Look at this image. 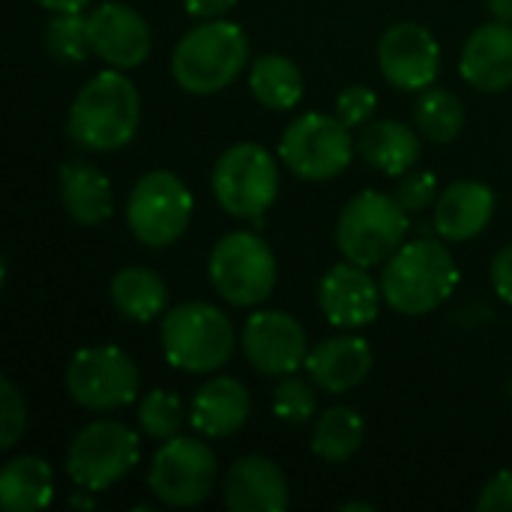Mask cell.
<instances>
[{
    "label": "cell",
    "mask_w": 512,
    "mask_h": 512,
    "mask_svg": "<svg viewBox=\"0 0 512 512\" xmlns=\"http://www.w3.org/2000/svg\"><path fill=\"white\" fill-rule=\"evenodd\" d=\"M54 498L51 465L39 456H18L0 474V504L6 512H36Z\"/></svg>",
    "instance_id": "24"
},
{
    "label": "cell",
    "mask_w": 512,
    "mask_h": 512,
    "mask_svg": "<svg viewBox=\"0 0 512 512\" xmlns=\"http://www.w3.org/2000/svg\"><path fill=\"white\" fill-rule=\"evenodd\" d=\"M186 414L183 402L168 390H150L138 405V426L153 441H168L180 432Z\"/></svg>",
    "instance_id": "30"
},
{
    "label": "cell",
    "mask_w": 512,
    "mask_h": 512,
    "mask_svg": "<svg viewBox=\"0 0 512 512\" xmlns=\"http://www.w3.org/2000/svg\"><path fill=\"white\" fill-rule=\"evenodd\" d=\"M141 123V93L138 87L123 75V69H105L96 72L75 96L69 117H66V135L96 153H111L126 147Z\"/></svg>",
    "instance_id": "1"
},
{
    "label": "cell",
    "mask_w": 512,
    "mask_h": 512,
    "mask_svg": "<svg viewBox=\"0 0 512 512\" xmlns=\"http://www.w3.org/2000/svg\"><path fill=\"white\" fill-rule=\"evenodd\" d=\"M90 27V48L96 57H102L114 69H135L147 60L153 36L144 21L132 6L108 0L99 3L87 15Z\"/></svg>",
    "instance_id": "16"
},
{
    "label": "cell",
    "mask_w": 512,
    "mask_h": 512,
    "mask_svg": "<svg viewBox=\"0 0 512 512\" xmlns=\"http://www.w3.org/2000/svg\"><path fill=\"white\" fill-rule=\"evenodd\" d=\"M489 9L498 21H507L512 24V0H489Z\"/></svg>",
    "instance_id": "39"
},
{
    "label": "cell",
    "mask_w": 512,
    "mask_h": 512,
    "mask_svg": "<svg viewBox=\"0 0 512 512\" xmlns=\"http://www.w3.org/2000/svg\"><path fill=\"white\" fill-rule=\"evenodd\" d=\"M60 201L72 222L84 228H96L114 216V192L108 177L81 159L60 165Z\"/></svg>",
    "instance_id": "22"
},
{
    "label": "cell",
    "mask_w": 512,
    "mask_h": 512,
    "mask_svg": "<svg viewBox=\"0 0 512 512\" xmlns=\"http://www.w3.org/2000/svg\"><path fill=\"white\" fill-rule=\"evenodd\" d=\"M492 285H495V294L512 306V243L504 246L492 261Z\"/></svg>",
    "instance_id": "36"
},
{
    "label": "cell",
    "mask_w": 512,
    "mask_h": 512,
    "mask_svg": "<svg viewBox=\"0 0 512 512\" xmlns=\"http://www.w3.org/2000/svg\"><path fill=\"white\" fill-rule=\"evenodd\" d=\"M378 69L399 90H426L438 78V39L414 21L393 24L378 42Z\"/></svg>",
    "instance_id": "14"
},
{
    "label": "cell",
    "mask_w": 512,
    "mask_h": 512,
    "mask_svg": "<svg viewBox=\"0 0 512 512\" xmlns=\"http://www.w3.org/2000/svg\"><path fill=\"white\" fill-rule=\"evenodd\" d=\"M249 63L246 30L225 18H210L192 27L171 54L174 81L195 96L225 90Z\"/></svg>",
    "instance_id": "2"
},
{
    "label": "cell",
    "mask_w": 512,
    "mask_h": 512,
    "mask_svg": "<svg viewBox=\"0 0 512 512\" xmlns=\"http://www.w3.org/2000/svg\"><path fill=\"white\" fill-rule=\"evenodd\" d=\"M27 426V408L18 387L3 378L0 381V450H12Z\"/></svg>",
    "instance_id": "32"
},
{
    "label": "cell",
    "mask_w": 512,
    "mask_h": 512,
    "mask_svg": "<svg viewBox=\"0 0 512 512\" xmlns=\"http://www.w3.org/2000/svg\"><path fill=\"white\" fill-rule=\"evenodd\" d=\"M507 390H510V396H512V378H510V384H507Z\"/></svg>",
    "instance_id": "42"
},
{
    "label": "cell",
    "mask_w": 512,
    "mask_h": 512,
    "mask_svg": "<svg viewBox=\"0 0 512 512\" xmlns=\"http://www.w3.org/2000/svg\"><path fill=\"white\" fill-rule=\"evenodd\" d=\"M306 372L315 387L327 393H348L372 372L369 342L360 336H336L315 345L306 357Z\"/></svg>",
    "instance_id": "19"
},
{
    "label": "cell",
    "mask_w": 512,
    "mask_h": 512,
    "mask_svg": "<svg viewBox=\"0 0 512 512\" xmlns=\"http://www.w3.org/2000/svg\"><path fill=\"white\" fill-rule=\"evenodd\" d=\"M141 375L117 345L81 348L66 366V393L87 411H117L138 399Z\"/></svg>",
    "instance_id": "11"
},
{
    "label": "cell",
    "mask_w": 512,
    "mask_h": 512,
    "mask_svg": "<svg viewBox=\"0 0 512 512\" xmlns=\"http://www.w3.org/2000/svg\"><path fill=\"white\" fill-rule=\"evenodd\" d=\"M414 120L429 141L450 144L465 126V108L459 96L447 87H426L414 105Z\"/></svg>",
    "instance_id": "28"
},
{
    "label": "cell",
    "mask_w": 512,
    "mask_h": 512,
    "mask_svg": "<svg viewBox=\"0 0 512 512\" xmlns=\"http://www.w3.org/2000/svg\"><path fill=\"white\" fill-rule=\"evenodd\" d=\"M459 72L471 87L486 93L512 87V24L498 18L480 24L462 48Z\"/></svg>",
    "instance_id": "18"
},
{
    "label": "cell",
    "mask_w": 512,
    "mask_h": 512,
    "mask_svg": "<svg viewBox=\"0 0 512 512\" xmlns=\"http://www.w3.org/2000/svg\"><path fill=\"white\" fill-rule=\"evenodd\" d=\"M108 297L120 315L129 321L147 324L159 318L168 306V285L150 267H126L111 279Z\"/></svg>",
    "instance_id": "25"
},
{
    "label": "cell",
    "mask_w": 512,
    "mask_h": 512,
    "mask_svg": "<svg viewBox=\"0 0 512 512\" xmlns=\"http://www.w3.org/2000/svg\"><path fill=\"white\" fill-rule=\"evenodd\" d=\"M243 354L261 375H294L309 357L306 330L288 312L261 309L243 327Z\"/></svg>",
    "instance_id": "13"
},
{
    "label": "cell",
    "mask_w": 512,
    "mask_h": 512,
    "mask_svg": "<svg viewBox=\"0 0 512 512\" xmlns=\"http://www.w3.org/2000/svg\"><path fill=\"white\" fill-rule=\"evenodd\" d=\"M360 156L387 177L408 174L420 159V138L399 120H375L366 123L357 141Z\"/></svg>",
    "instance_id": "23"
},
{
    "label": "cell",
    "mask_w": 512,
    "mask_h": 512,
    "mask_svg": "<svg viewBox=\"0 0 512 512\" xmlns=\"http://www.w3.org/2000/svg\"><path fill=\"white\" fill-rule=\"evenodd\" d=\"M69 507H93V501H90V498L75 495V498H69Z\"/></svg>",
    "instance_id": "41"
},
{
    "label": "cell",
    "mask_w": 512,
    "mask_h": 512,
    "mask_svg": "<svg viewBox=\"0 0 512 512\" xmlns=\"http://www.w3.org/2000/svg\"><path fill=\"white\" fill-rule=\"evenodd\" d=\"M165 360L192 375H207L222 369L237 345V333L231 318L201 300L180 303L162 315L159 327Z\"/></svg>",
    "instance_id": "4"
},
{
    "label": "cell",
    "mask_w": 512,
    "mask_h": 512,
    "mask_svg": "<svg viewBox=\"0 0 512 512\" xmlns=\"http://www.w3.org/2000/svg\"><path fill=\"white\" fill-rule=\"evenodd\" d=\"M45 48L60 63H81L87 60L90 48V27L87 15L81 12H54V18L45 27Z\"/></svg>",
    "instance_id": "29"
},
{
    "label": "cell",
    "mask_w": 512,
    "mask_h": 512,
    "mask_svg": "<svg viewBox=\"0 0 512 512\" xmlns=\"http://www.w3.org/2000/svg\"><path fill=\"white\" fill-rule=\"evenodd\" d=\"M249 414H252L249 390L231 375H216L195 393L189 420L195 432L204 438H228L246 426Z\"/></svg>",
    "instance_id": "21"
},
{
    "label": "cell",
    "mask_w": 512,
    "mask_h": 512,
    "mask_svg": "<svg viewBox=\"0 0 512 512\" xmlns=\"http://www.w3.org/2000/svg\"><path fill=\"white\" fill-rule=\"evenodd\" d=\"M435 189H438V180L432 171H417V174L408 171V174H402V180L396 186V198L408 213H420L435 201Z\"/></svg>",
    "instance_id": "34"
},
{
    "label": "cell",
    "mask_w": 512,
    "mask_h": 512,
    "mask_svg": "<svg viewBox=\"0 0 512 512\" xmlns=\"http://www.w3.org/2000/svg\"><path fill=\"white\" fill-rule=\"evenodd\" d=\"M378 108V96L372 87L366 84H351L345 87L339 96H336V117L348 126V129H357V126H366L369 117L375 114Z\"/></svg>",
    "instance_id": "33"
},
{
    "label": "cell",
    "mask_w": 512,
    "mask_h": 512,
    "mask_svg": "<svg viewBox=\"0 0 512 512\" xmlns=\"http://www.w3.org/2000/svg\"><path fill=\"white\" fill-rule=\"evenodd\" d=\"M384 291L360 264H336L318 285V306L333 327L360 330L369 327L381 312Z\"/></svg>",
    "instance_id": "15"
},
{
    "label": "cell",
    "mask_w": 512,
    "mask_h": 512,
    "mask_svg": "<svg viewBox=\"0 0 512 512\" xmlns=\"http://www.w3.org/2000/svg\"><path fill=\"white\" fill-rule=\"evenodd\" d=\"M459 267L438 240L402 243L384 267V303L399 315H429L453 297Z\"/></svg>",
    "instance_id": "3"
},
{
    "label": "cell",
    "mask_w": 512,
    "mask_h": 512,
    "mask_svg": "<svg viewBox=\"0 0 512 512\" xmlns=\"http://www.w3.org/2000/svg\"><path fill=\"white\" fill-rule=\"evenodd\" d=\"M408 228V210L396 195L366 189L342 207L336 222V246L345 261L369 270L393 258V252L405 243Z\"/></svg>",
    "instance_id": "5"
},
{
    "label": "cell",
    "mask_w": 512,
    "mask_h": 512,
    "mask_svg": "<svg viewBox=\"0 0 512 512\" xmlns=\"http://www.w3.org/2000/svg\"><path fill=\"white\" fill-rule=\"evenodd\" d=\"M363 432V417L348 405H336L318 417L312 432V453L330 465H342L363 447Z\"/></svg>",
    "instance_id": "27"
},
{
    "label": "cell",
    "mask_w": 512,
    "mask_h": 512,
    "mask_svg": "<svg viewBox=\"0 0 512 512\" xmlns=\"http://www.w3.org/2000/svg\"><path fill=\"white\" fill-rule=\"evenodd\" d=\"M495 216V192L480 180H459L444 189L435 204V231L444 240L465 243L489 228Z\"/></svg>",
    "instance_id": "20"
},
{
    "label": "cell",
    "mask_w": 512,
    "mask_h": 512,
    "mask_svg": "<svg viewBox=\"0 0 512 512\" xmlns=\"http://www.w3.org/2000/svg\"><path fill=\"white\" fill-rule=\"evenodd\" d=\"M477 510L510 512L512 510V471L495 474L477 498Z\"/></svg>",
    "instance_id": "35"
},
{
    "label": "cell",
    "mask_w": 512,
    "mask_h": 512,
    "mask_svg": "<svg viewBox=\"0 0 512 512\" xmlns=\"http://www.w3.org/2000/svg\"><path fill=\"white\" fill-rule=\"evenodd\" d=\"M192 219V192L174 171L144 174L126 201V225L147 249L177 243Z\"/></svg>",
    "instance_id": "9"
},
{
    "label": "cell",
    "mask_w": 512,
    "mask_h": 512,
    "mask_svg": "<svg viewBox=\"0 0 512 512\" xmlns=\"http://www.w3.org/2000/svg\"><path fill=\"white\" fill-rule=\"evenodd\" d=\"M342 510L345 512H372L375 510V507H372V504H360V501H354V504H345V507H342Z\"/></svg>",
    "instance_id": "40"
},
{
    "label": "cell",
    "mask_w": 512,
    "mask_h": 512,
    "mask_svg": "<svg viewBox=\"0 0 512 512\" xmlns=\"http://www.w3.org/2000/svg\"><path fill=\"white\" fill-rule=\"evenodd\" d=\"M39 3L42 9H51V12H84L93 0H33Z\"/></svg>",
    "instance_id": "38"
},
{
    "label": "cell",
    "mask_w": 512,
    "mask_h": 512,
    "mask_svg": "<svg viewBox=\"0 0 512 512\" xmlns=\"http://www.w3.org/2000/svg\"><path fill=\"white\" fill-rule=\"evenodd\" d=\"M279 156L300 180H333L354 159L351 129L336 114H303L297 117L282 141Z\"/></svg>",
    "instance_id": "12"
},
{
    "label": "cell",
    "mask_w": 512,
    "mask_h": 512,
    "mask_svg": "<svg viewBox=\"0 0 512 512\" xmlns=\"http://www.w3.org/2000/svg\"><path fill=\"white\" fill-rule=\"evenodd\" d=\"M273 414L285 423L303 426L312 420L315 414V393L312 384H306L303 378L285 375L282 384L273 390Z\"/></svg>",
    "instance_id": "31"
},
{
    "label": "cell",
    "mask_w": 512,
    "mask_h": 512,
    "mask_svg": "<svg viewBox=\"0 0 512 512\" xmlns=\"http://www.w3.org/2000/svg\"><path fill=\"white\" fill-rule=\"evenodd\" d=\"M237 0H183L186 12L201 18V21H210V18H222L234 9Z\"/></svg>",
    "instance_id": "37"
},
{
    "label": "cell",
    "mask_w": 512,
    "mask_h": 512,
    "mask_svg": "<svg viewBox=\"0 0 512 512\" xmlns=\"http://www.w3.org/2000/svg\"><path fill=\"white\" fill-rule=\"evenodd\" d=\"M249 90L261 105H267L273 111H291L303 99V75H300L297 63H291L288 57L261 54L252 60Z\"/></svg>",
    "instance_id": "26"
},
{
    "label": "cell",
    "mask_w": 512,
    "mask_h": 512,
    "mask_svg": "<svg viewBox=\"0 0 512 512\" xmlns=\"http://www.w3.org/2000/svg\"><path fill=\"white\" fill-rule=\"evenodd\" d=\"M207 273L219 297L231 306H258L276 288V258L270 246L252 231H231L225 234L207 261Z\"/></svg>",
    "instance_id": "7"
},
{
    "label": "cell",
    "mask_w": 512,
    "mask_h": 512,
    "mask_svg": "<svg viewBox=\"0 0 512 512\" xmlns=\"http://www.w3.org/2000/svg\"><path fill=\"white\" fill-rule=\"evenodd\" d=\"M225 507L231 512H279L288 507V480L267 456H243L225 474Z\"/></svg>",
    "instance_id": "17"
},
{
    "label": "cell",
    "mask_w": 512,
    "mask_h": 512,
    "mask_svg": "<svg viewBox=\"0 0 512 512\" xmlns=\"http://www.w3.org/2000/svg\"><path fill=\"white\" fill-rule=\"evenodd\" d=\"M213 192L234 219L258 222L279 195V165L273 153L255 141L228 147L213 168Z\"/></svg>",
    "instance_id": "6"
},
{
    "label": "cell",
    "mask_w": 512,
    "mask_h": 512,
    "mask_svg": "<svg viewBox=\"0 0 512 512\" xmlns=\"http://www.w3.org/2000/svg\"><path fill=\"white\" fill-rule=\"evenodd\" d=\"M216 471L219 462L207 441L174 435L156 450L147 486L159 504L186 510L210 498L216 486Z\"/></svg>",
    "instance_id": "10"
},
{
    "label": "cell",
    "mask_w": 512,
    "mask_h": 512,
    "mask_svg": "<svg viewBox=\"0 0 512 512\" xmlns=\"http://www.w3.org/2000/svg\"><path fill=\"white\" fill-rule=\"evenodd\" d=\"M141 456L138 432L117 420L87 423L69 444L66 474L81 492H105L120 477H126Z\"/></svg>",
    "instance_id": "8"
}]
</instances>
